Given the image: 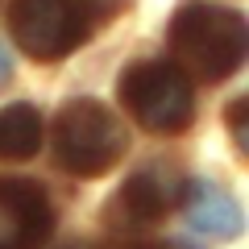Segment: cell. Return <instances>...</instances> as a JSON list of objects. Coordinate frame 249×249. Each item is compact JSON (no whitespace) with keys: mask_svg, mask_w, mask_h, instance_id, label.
<instances>
[{"mask_svg":"<svg viewBox=\"0 0 249 249\" xmlns=\"http://www.w3.org/2000/svg\"><path fill=\"white\" fill-rule=\"evenodd\" d=\"M170 67L187 83H224L241 71L249 54V25L237 9H224L212 0H187L178 4L166 25Z\"/></svg>","mask_w":249,"mask_h":249,"instance_id":"cell-1","label":"cell"},{"mask_svg":"<svg viewBox=\"0 0 249 249\" xmlns=\"http://www.w3.org/2000/svg\"><path fill=\"white\" fill-rule=\"evenodd\" d=\"M50 150L67 175L75 178H100L124 158L129 150V133L116 121V112L100 100H67L54 116L50 129Z\"/></svg>","mask_w":249,"mask_h":249,"instance_id":"cell-2","label":"cell"},{"mask_svg":"<svg viewBox=\"0 0 249 249\" xmlns=\"http://www.w3.org/2000/svg\"><path fill=\"white\" fill-rule=\"evenodd\" d=\"M121 108L142 124L145 133H183L196 121L191 83L162 58H142L121 71Z\"/></svg>","mask_w":249,"mask_h":249,"instance_id":"cell-3","label":"cell"},{"mask_svg":"<svg viewBox=\"0 0 249 249\" xmlns=\"http://www.w3.org/2000/svg\"><path fill=\"white\" fill-rule=\"evenodd\" d=\"M91 0H13L9 4V34L17 50L34 62H58L83 46L88 37Z\"/></svg>","mask_w":249,"mask_h":249,"instance_id":"cell-4","label":"cell"},{"mask_svg":"<svg viewBox=\"0 0 249 249\" xmlns=\"http://www.w3.org/2000/svg\"><path fill=\"white\" fill-rule=\"evenodd\" d=\"M183 187H187L183 175L170 162H150V166L133 170V175L124 178V187L108 199V220L129 224V229L154 224L183 199Z\"/></svg>","mask_w":249,"mask_h":249,"instance_id":"cell-5","label":"cell"},{"mask_svg":"<svg viewBox=\"0 0 249 249\" xmlns=\"http://www.w3.org/2000/svg\"><path fill=\"white\" fill-rule=\"evenodd\" d=\"M54 229V208L42 183L0 178V249H37Z\"/></svg>","mask_w":249,"mask_h":249,"instance_id":"cell-6","label":"cell"},{"mask_svg":"<svg viewBox=\"0 0 249 249\" xmlns=\"http://www.w3.org/2000/svg\"><path fill=\"white\" fill-rule=\"evenodd\" d=\"M183 216L187 224L204 237H216V241H232L245 232V208L241 199L232 196L224 183H212V178H191L183 187Z\"/></svg>","mask_w":249,"mask_h":249,"instance_id":"cell-7","label":"cell"},{"mask_svg":"<svg viewBox=\"0 0 249 249\" xmlns=\"http://www.w3.org/2000/svg\"><path fill=\"white\" fill-rule=\"evenodd\" d=\"M46 121L34 104H4L0 108V162H29L42 150Z\"/></svg>","mask_w":249,"mask_h":249,"instance_id":"cell-8","label":"cell"},{"mask_svg":"<svg viewBox=\"0 0 249 249\" xmlns=\"http://www.w3.org/2000/svg\"><path fill=\"white\" fill-rule=\"evenodd\" d=\"M229 129H232V142H237V154L245 158L249 154V96L229 104Z\"/></svg>","mask_w":249,"mask_h":249,"instance_id":"cell-9","label":"cell"},{"mask_svg":"<svg viewBox=\"0 0 249 249\" xmlns=\"http://www.w3.org/2000/svg\"><path fill=\"white\" fill-rule=\"evenodd\" d=\"M9 79H13V58H9V50L0 46V88H9Z\"/></svg>","mask_w":249,"mask_h":249,"instance_id":"cell-10","label":"cell"},{"mask_svg":"<svg viewBox=\"0 0 249 249\" xmlns=\"http://www.w3.org/2000/svg\"><path fill=\"white\" fill-rule=\"evenodd\" d=\"M154 249H191V245H183V241H162V245H154Z\"/></svg>","mask_w":249,"mask_h":249,"instance_id":"cell-11","label":"cell"},{"mask_svg":"<svg viewBox=\"0 0 249 249\" xmlns=\"http://www.w3.org/2000/svg\"><path fill=\"white\" fill-rule=\"evenodd\" d=\"M62 249H88V245H83V241H75V245H62Z\"/></svg>","mask_w":249,"mask_h":249,"instance_id":"cell-12","label":"cell"},{"mask_svg":"<svg viewBox=\"0 0 249 249\" xmlns=\"http://www.w3.org/2000/svg\"><path fill=\"white\" fill-rule=\"evenodd\" d=\"M124 249H154V245H124Z\"/></svg>","mask_w":249,"mask_h":249,"instance_id":"cell-13","label":"cell"}]
</instances>
